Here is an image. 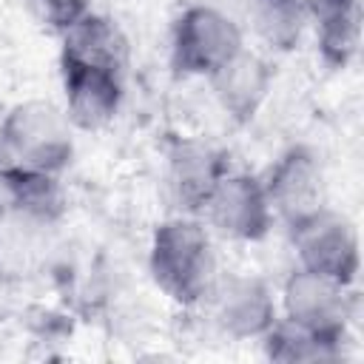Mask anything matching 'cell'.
<instances>
[{
	"mask_svg": "<svg viewBox=\"0 0 364 364\" xmlns=\"http://www.w3.org/2000/svg\"><path fill=\"white\" fill-rule=\"evenodd\" d=\"M148 270L171 301L182 307L202 304L219 276L208 225L193 216H173L156 225L148 250Z\"/></svg>",
	"mask_w": 364,
	"mask_h": 364,
	"instance_id": "obj_1",
	"label": "cell"
},
{
	"mask_svg": "<svg viewBox=\"0 0 364 364\" xmlns=\"http://www.w3.org/2000/svg\"><path fill=\"white\" fill-rule=\"evenodd\" d=\"M242 48V28L216 6H188L171 31V65L185 77H210Z\"/></svg>",
	"mask_w": 364,
	"mask_h": 364,
	"instance_id": "obj_2",
	"label": "cell"
},
{
	"mask_svg": "<svg viewBox=\"0 0 364 364\" xmlns=\"http://www.w3.org/2000/svg\"><path fill=\"white\" fill-rule=\"evenodd\" d=\"M0 125L20 165L60 173L74 156V125L65 108H57L48 100L17 102Z\"/></svg>",
	"mask_w": 364,
	"mask_h": 364,
	"instance_id": "obj_3",
	"label": "cell"
},
{
	"mask_svg": "<svg viewBox=\"0 0 364 364\" xmlns=\"http://www.w3.org/2000/svg\"><path fill=\"white\" fill-rule=\"evenodd\" d=\"M287 228H290L293 250L299 256V267L324 273L344 284L355 282L361 262L358 233L344 213L321 205L318 210L301 216Z\"/></svg>",
	"mask_w": 364,
	"mask_h": 364,
	"instance_id": "obj_4",
	"label": "cell"
},
{
	"mask_svg": "<svg viewBox=\"0 0 364 364\" xmlns=\"http://www.w3.org/2000/svg\"><path fill=\"white\" fill-rule=\"evenodd\" d=\"M282 310L284 318L301 324L318 336L344 341L347 324L353 318V296L350 284L330 279L324 273L299 267L287 276L282 287Z\"/></svg>",
	"mask_w": 364,
	"mask_h": 364,
	"instance_id": "obj_5",
	"label": "cell"
},
{
	"mask_svg": "<svg viewBox=\"0 0 364 364\" xmlns=\"http://www.w3.org/2000/svg\"><path fill=\"white\" fill-rule=\"evenodd\" d=\"M205 225L233 242H259L270 233L276 216L264 185L250 173H225L199 210Z\"/></svg>",
	"mask_w": 364,
	"mask_h": 364,
	"instance_id": "obj_6",
	"label": "cell"
},
{
	"mask_svg": "<svg viewBox=\"0 0 364 364\" xmlns=\"http://www.w3.org/2000/svg\"><path fill=\"white\" fill-rule=\"evenodd\" d=\"M213 321L230 338H262L279 318L276 296L264 279L250 273L216 276L208 299Z\"/></svg>",
	"mask_w": 364,
	"mask_h": 364,
	"instance_id": "obj_7",
	"label": "cell"
},
{
	"mask_svg": "<svg viewBox=\"0 0 364 364\" xmlns=\"http://www.w3.org/2000/svg\"><path fill=\"white\" fill-rule=\"evenodd\" d=\"M273 216L287 225L318 210L324 205V168L313 148L293 145L267 168L262 176Z\"/></svg>",
	"mask_w": 364,
	"mask_h": 364,
	"instance_id": "obj_8",
	"label": "cell"
},
{
	"mask_svg": "<svg viewBox=\"0 0 364 364\" xmlns=\"http://www.w3.org/2000/svg\"><path fill=\"white\" fill-rule=\"evenodd\" d=\"M63 91H65V114L74 128L97 131L105 128L122 105L125 85L119 71L80 63L71 57H60Z\"/></svg>",
	"mask_w": 364,
	"mask_h": 364,
	"instance_id": "obj_9",
	"label": "cell"
},
{
	"mask_svg": "<svg viewBox=\"0 0 364 364\" xmlns=\"http://www.w3.org/2000/svg\"><path fill=\"white\" fill-rule=\"evenodd\" d=\"M228 171V156L210 142L176 139L168 151V188L188 213L202 210Z\"/></svg>",
	"mask_w": 364,
	"mask_h": 364,
	"instance_id": "obj_10",
	"label": "cell"
},
{
	"mask_svg": "<svg viewBox=\"0 0 364 364\" xmlns=\"http://www.w3.org/2000/svg\"><path fill=\"white\" fill-rule=\"evenodd\" d=\"M208 80L213 85V94L222 111L239 122H247L256 117V111L267 100L270 85H273V71L259 54L242 48L233 60H228Z\"/></svg>",
	"mask_w": 364,
	"mask_h": 364,
	"instance_id": "obj_11",
	"label": "cell"
},
{
	"mask_svg": "<svg viewBox=\"0 0 364 364\" xmlns=\"http://www.w3.org/2000/svg\"><path fill=\"white\" fill-rule=\"evenodd\" d=\"M0 185L6 193L9 208L34 225H54L65 213V188L60 185V176L43 168L28 165H11L6 173H0Z\"/></svg>",
	"mask_w": 364,
	"mask_h": 364,
	"instance_id": "obj_12",
	"label": "cell"
},
{
	"mask_svg": "<svg viewBox=\"0 0 364 364\" xmlns=\"http://www.w3.org/2000/svg\"><path fill=\"white\" fill-rule=\"evenodd\" d=\"M310 26L321 60L333 68H344L361 40V6L358 0H307Z\"/></svg>",
	"mask_w": 364,
	"mask_h": 364,
	"instance_id": "obj_13",
	"label": "cell"
},
{
	"mask_svg": "<svg viewBox=\"0 0 364 364\" xmlns=\"http://www.w3.org/2000/svg\"><path fill=\"white\" fill-rule=\"evenodd\" d=\"M60 57H71L80 63H91V65H102V68L125 74L128 37L111 17L88 11L80 23H74L63 34V54Z\"/></svg>",
	"mask_w": 364,
	"mask_h": 364,
	"instance_id": "obj_14",
	"label": "cell"
},
{
	"mask_svg": "<svg viewBox=\"0 0 364 364\" xmlns=\"http://www.w3.org/2000/svg\"><path fill=\"white\" fill-rule=\"evenodd\" d=\"M253 31L273 51H293L307 26V0H250L247 6Z\"/></svg>",
	"mask_w": 364,
	"mask_h": 364,
	"instance_id": "obj_15",
	"label": "cell"
},
{
	"mask_svg": "<svg viewBox=\"0 0 364 364\" xmlns=\"http://www.w3.org/2000/svg\"><path fill=\"white\" fill-rule=\"evenodd\" d=\"M264 353L273 361L296 364V361H336L341 358V341L318 336L290 318H276L273 327L262 336Z\"/></svg>",
	"mask_w": 364,
	"mask_h": 364,
	"instance_id": "obj_16",
	"label": "cell"
},
{
	"mask_svg": "<svg viewBox=\"0 0 364 364\" xmlns=\"http://www.w3.org/2000/svg\"><path fill=\"white\" fill-rule=\"evenodd\" d=\"M28 14L48 31L65 34L91 11V0H23Z\"/></svg>",
	"mask_w": 364,
	"mask_h": 364,
	"instance_id": "obj_17",
	"label": "cell"
},
{
	"mask_svg": "<svg viewBox=\"0 0 364 364\" xmlns=\"http://www.w3.org/2000/svg\"><path fill=\"white\" fill-rule=\"evenodd\" d=\"M11 165H17V159H14V151H11V145H9L6 131H3V125H0V173H6Z\"/></svg>",
	"mask_w": 364,
	"mask_h": 364,
	"instance_id": "obj_18",
	"label": "cell"
},
{
	"mask_svg": "<svg viewBox=\"0 0 364 364\" xmlns=\"http://www.w3.org/2000/svg\"><path fill=\"white\" fill-rule=\"evenodd\" d=\"M0 247H3V230H0Z\"/></svg>",
	"mask_w": 364,
	"mask_h": 364,
	"instance_id": "obj_19",
	"label": "cell"
}]
</instances>
